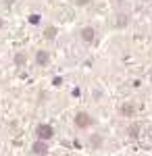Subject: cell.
Listing matches in <instances>:
<instances>
[{"instance_id": "cell-1", "label": "cell", "mask_w": 152, "mask_h": 156, "mask_svg": "<svg viewBox=\"0 0 152 156\" xmlns=\"http://www.w3.org/2000/svg\"><path fill=\"white\" fill-rule=\"evenodd\" d=\"M73 123H75V127H77V129H90L94 123H96V119H94L90 112H85V110H79V112L75 115Z\"/></svg>"}, {"instance_id": "cell-2", "label": "cell", "mask_w": 152, "mask_h": 156, "mask_svg": "<svg viewBox=\"0 0 152 156\" xmlns=\"http://www.w3.org/2000/svg\"><path fill=\"white\" fill-rule=\"evenodd\" d=\"M35 137H38L40 142H50V140L54 137V127L48 125V123H40V125L35 127Z\"/></svg>"}, {"instance_id": "cell-3", "label": "cell", "mask_w": 152, "mask_h": 156, "mask_svg": "<svg viewBox=\"0 0 152 156\" xmlns=\"http://www.w3.org/2000/svg\"><path fill=\"white\" fill-rule=\"evenodd\" d=\"M96 29H94L92 25H85V27H81V31H79V37H81L83 44H92L94 40H96Z\"/></svg>"}, {"instance_id": "cell-4", "label": "cell", "mask_w": 152, "mask_h": 156, "mask_svg": "<svg viewBox=\"0 0 152 156\" xmlns=\"http://www.w3.org/2000/svg\"><path fill=\"white\" fill-rule=\"evenodd\" d=\"M31 152L35 156H46L48 154V142H40V140H35L34 144H31Z\"/></svg>"}, {"instance_id": "cell-5", "label": "cell", "mask_w": 152, "mask_h": 156, "mask_svg": "<svg viewBox=\"0 0 152 156\" xmlns=\"http://www.w3.org/2000/svg\"><path fill=\"white\" fill-rule=\"evenodd\" d=\"M119 112H121L123 117H127V119H131V117L136 115V104H133L131 100H127V102H123V104H121V108H119Z\"/></svg>"}, {"instance_id": "cell-6", "label": "cell", "mask_w": 152, "mask_h": 156, "mask_svg": "<svg viewBox=\"0 0 152 156\" xmlns=\"http://www.w3.org/2000/svg\"><path fill=\"white\" fill-rule=\"evenodd\" d=\"M48 62H50V52L48 50H38L35 52V65L38 67H46Z\"/></svg>"}, {"instance_id": "cell-7", "label": "cell", "mask_w": 152, "mask_h": 156, "mask_svg": "<svg viewBox=\"0 0 152 156\" xmlns=\"http://www.w3.org/2000/svg\"><path fill=\"white\" fill-rule=\"evenodd\" d=\"M140 123H131V125H129L127 127V135L129 137H131V140H138V137H140Z\"/></svg>"}, {"instance_id": "cell-8", "label": "cell", "mask_w": 152, "mask_h": 156, "mask_svg": "<svg viewBox=\"0 0 152 156\" xmlns=\"http://www.w3.org/2000/svg\"><path fill=\"white\" fill-rule=\"evenodd\" d=\"M90 146H92V148H102V146H104V137H102L100 133L90 135Z\"/></svg>"}, {"instance_id": "cell-9", "label": "cell", "mask_w": 152, "mask_h": 156, "mask_svg": "<svg viewBox=\"0 0 152 156\" xmlns=\"http://www.w3.org/2000/svg\"><path fill=\"white\" fill-rule=\"evenodd\" d=\"M13 62H15V67H23L25 62H27V54H25V52H15Z\"/></svg>"}, {"instance_id": "cell-10", "label": "cell", "mask_w": 152, "mask_h": 156, "mask_svg": "<svg viewBox=\"0 0 152 156\" xmlns=\"http://www.w3.org/2000/svg\"><path fill=\"white\" fill-rule=\"evenodd\" d=\"M56 34H59V29H56L54 25H48L46 29H44V37H46V40H54Z\"/></svg>"}, {"instance_id": "cell-11", "label": "cell", "mask_w": 152, "mask_h": 156, "mask_svg": "<svg viewBox=\"0 0 152 156\" xmlns=\"http://www.w3.org/2000/svg\"><path fill=\"white\" fill-rule=\"evenodd\" d=\"M129 23V17L123 12V15H119L117 17V21H115V27H125V25Z\"/></svg>"}, {"instance_id": "cell-12", "label": "cell", "mask_w": 152, "mask_h": 156, "mask_svg": "<svg viewBox=\"0 0 152 156\" xmlns=\"http://www.w3.org/2000/svg\"><path fill=\"white\" fill-rule=\"evenodd\" d=\"M27 21H29L31 25H38L40 21H42V17H40V15H29V17H27Z\"/></svg>"}, {"instance_id": "cell-13", "label": "cell", "mask_w": 152, "mask_h": 156, "mask_svg": "<svg viewBox=\"0 0 152 156\" xmlns=\"http://www.w3.org/2000/svg\"><path fill=\"white\" fill-rule=\"evenodd\" d=\"M90 2H92V0H75V4H77V6H88Z\"/></svg>"}, {"instance_id": "cell-14", "label": "cell", "mask_w": 152, "mask_h": 156, "mask_svg": "<svg viewBox=\"0 0 152 156\" xmlns=\"http://www.w3.org/2000/svg\"><path fill=\"white\" fill-rule=\"evenodd\" d=\"M2 29H4V19L0 17V31H2Z\"/></svg>"}, {"instance_id": "cell-15", "label": "cell", "mask_w": 152, "mask_h": 156, "mask_svg": "<svg viewBox=\"0 0 152 156\" xmlns=\"http://www.w3.org/2000/svg\"><path fill=\"white\" fill-rule=\"evenodd\" d=\"M150 81H152V77H150Z\"/></svg>"}]
</instances>
